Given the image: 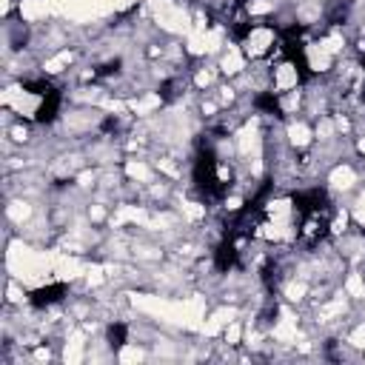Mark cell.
Listing matches in <instances>:
<instances>
[{
  "mask_svg": "<svg viewBox=\"0 0 365 365\" xmlns=\"http://www.w3.org/2000/svg\"><path fill=\"white\" fill-rule=\"evenodd\" d=\"M66 285L63 282H51V285H43V288H34L31 294H29V302L34 305V308H48V305H54V302H60L63 297H66Z\"/></svg>",
  "mask_w": 365,
  "mask_h": 365,
  "instance_id": "obj_1",
  "label": "cell"
},
{
  "mask_svg": "<svg viewBox=\"0 0 365 365\" xmlns=\"http://www.w3.org/2000/svg\"><path fill=\"white\" fill-rule=\"evenodd\" d=\"M57 111H60V94H57V91L43 94V103H40V108H37V120H40V123H51V120L57 117Z\"/></svg>",
  "mask_w": 365,
  "mask_h": 365,
  "instance_id": "obj_2",
  "label": "cell"
},
{
  "mask_svg": "<svg viewBox=\"0 0 365 365\" xmlns=\"http://www.w3.org/2000/svg\"><path fill=\"white\" fill-rule=\"evenodd\" d=\"M237 262V251H234V245L225 240V242H220L217 245V251H214V265L220 268V271H228L231 265Z\"/></svg>",
  "mask_w": 365,
  "mask_h": 365,
  "instance_id": "obj_3",
  "label": "cell"
},
{
  "mask_svg": "<svg viewBox=\"0 0 365 365\" xmlns=\"http://www.w3.org/2000/svg\"><path fill=\"white\" fill-rule=\"evenodd\" d=\"M125 336H128V328H125L123 322H114V325H108V345H111L114 351L125 345Z\"/></svg>",
  "mask_w": 365,
  "mask_h": 365,
  "instance_id": "obj_4",
  "label": "cell"
}]
</instances>
